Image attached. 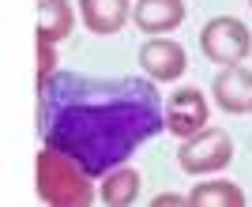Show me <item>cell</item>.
Returning <instances> with one entry per match:
<instances>
[{"label": "cell", "instance_id": "cell-10", "mask_svg": "<svg viewBox=\"0 0 252 207\" xmlns=\"http://www.w3.org/2000/svg\"><path fill=\"white\" fill-rule=\"evenodd\" d=\"M189 204L192 207H245V204H249V196H245L241 185L215 177V181H203V185L192 188V192H189Z\"/></svg>", "mask_w": 252, "mask_h": 207}, {"label": "cell", "instance_id": "cell-9", "mask_svg": "<svg viewBox=\"0 0 252 207\" xmlns=\"http://www.w3.org/2000/svg\"><path fill=\"white\" fill-rule=\"evenodd\" d=\"M79 15H83L87 31L91 34H117L132 19V8L128 0H79Z\"/></svg>", "mask_w": 252, "mask_h": 207}, {"label": "cell", "instance_id": "cell-13", "mask_svg": "<svg viewBox=\"0 0 252 207\" xmlns=\"http://www.w3.org/2000/svg\"><path fill=\"white\" fill-rule=\"evenodd\" d=\"M57 41H49L45 34H38V87H42L49 75H57Z\"/></svg>", "mask_w": 252, "mask_h": 207}, {"label": "cell", "instance_id": "cell-2", "mask_svg": "<svg viewBox=\"0 0 252 207\" xmlns=\"http://www.w3.org/2000/svg\"><path fill=\"white\" fill-rule=\"evenodd\" d=\"M34 181H38V196L53 207H87L94 204V177L87 173L83 166L68 158L57 147H42L38 162H34Z\"/></svg>", "mask_w": 252, "mask_h": 207}, {"label": "cell", "instance_id": "cell-5", "mask_svg": "<svg viewBox=\"0 0 252 207\" xmlns=\"http://www.w3.org/2000/svg\"><path fill=\"white\" fill-rule=\"evenodd\" d=\"M207 117H211V105L203 98L200 87H181L177 94H169L166 102V132L189 139V136L203 132L207 128Z\"/></svg>", "mask_w": 252, "mask_h": 207}, {"label": "cell", "instance_id": "cell-14", "mask_svg": "<svg viewBox=\"0 0 252 207\" xmlns=\"http://www.w3.org/2000/svg\"><path fill=\"white\" fill-rule=\"evenodd\" d=\"M151 204L155 207H181V204H189V196H181V192H158Z\"/></svg>", "mask_w": 252, "mask_h": 207}, {"label": "cell", "instance_id": "cell-11", "mask_svg": "<svg viewBox=\"0 0 252 207\" xmlns=\"http://www.w3.org/2000/svg\"><path fill=\"white\" fill-rule=\"evenodd\" d=\"M102 204L109 207H128L139 200V173L132 170V166H117V170H109L102 181Z\"/></svg>", "mask_w": 252, "mask_h": 207}, {"label": "cell", "instance_id": "cell-12", "mask_svg": "<svg viewBox=\"0 0 252 207\" xmlns=\"http://www.w3.org/2000/svg\"><path fill=\"white\" fill-rule=\"evenodd\" d=\"M75 27V11L68 0H38V34H45L49 41L68 38Z\"/></svg>", "mask_w": 252, "mask_h": 207}, {"label": "cell", "instance_id": "cell-3", "mask_svg": "<svg viewBox=\"0 0 252 207\" xmlns=\"http://www.w3.org/2000/svg\"><path fill=\"white\" fill-rule=\"evenodd\" d=\"M200 49L211 64H222V68H230V64H241L249 61L252 53V34L237 15H215L200 31Z\"/></svg>", "mask_w": 252, "mask_h": 207}, {"label": "cell", "instance_id": "cell-1", "mask_svg": "<svg viewBox=\"0 0 252 207\" xmlns=\"http://www.w3.org/2000/svg\"><path fill=\"white\" fill-rule=\"evenodd\" d=\"M166 128V105L155 79L143 75H79L57 72L38 87V136L105 177L125 166L136 147Z\"/></svg>", "mask_w": 252, "mask_h": 207}, {"label": "cell", "instance_id": "cell-8", "mask_svg": "<svg viewBox=\"0 0 252 207\" xmlns=\"http://www.w3.org/2000/svg\"><path fill=\"white\" fill-rule=\"evenodd\" d=\"M132 23L143 34H169L185 23V0H139Z\"/></svg>", "mask_w": 252, "mask_h": 207}, {"label": "cell", "instance_id": "cell-4", "mask_svg": "<svg viewBox=\"0 0 252 207\" xmlns=\"http://www.w3.org/2000/svg\"><path fill=\"white\" fill-rule=\"evenodd\" d=\"M177 162L185 173L192 177H207V173H219L233 162V139L222 128H203V132L189 136L177 151Z\"/></svg>", "mask_w": 252, "mask_h": 207}, {"label": "cell", "instance_id": "cell-6", "mask_svg": "<svg viewBox=\"0 0 252 207\" xmlns=\"http://www.w3.org/2000/svg\"><path fill=\"white\" fill-rule=\"evenodd\" d=\"M139 64H143V72L158 83H173L185 75L189 68V57H185V45L173 38H151L143 41V49H139Z\"/></svg>", "mask_w": 252, "mask_h": 207}, {"label": "cell", "instance_id": "cell-7", "mask_svg": "<svg viewBox=\"0 0 252 207\" xmlns=\"http://www.w3.org/2000/svg\"><path fill=\"white\" fill-rule=\"evenodd\" d=\"M211 94L219 109H226L230 117H241V113H252V72L245 64H230L222 68L211 83Z\"/></svg>", "mask_w": 252, "mask_h": 207}, {"label": "cell", "instance_id": "cell-15", "mask_svg": "<svg viewBox=\"0 0 252 207\" xmlns=\"http://www.w3.org/2000/svg\"><path fill=\"white\" fill-rule=\"evenodd\" d=\"M249 4H252V0H249Z\"/></svg>", "mask_w": 252, "mask_h": 207}]
</instances>
